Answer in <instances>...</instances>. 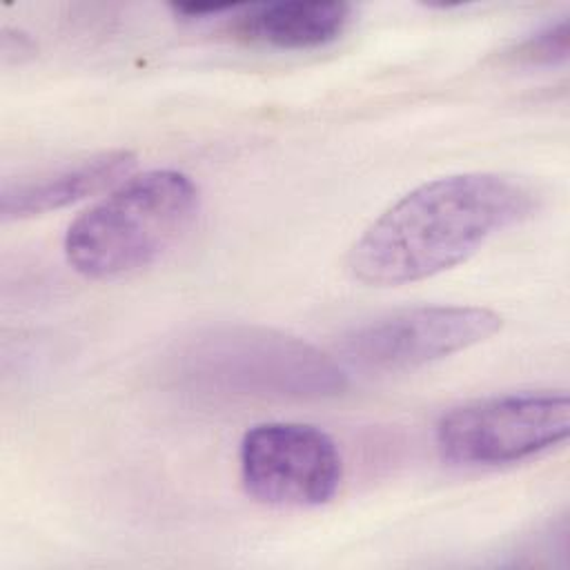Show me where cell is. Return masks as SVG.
<instances>
[{
  "label": "cell",
  "instance_id": "obj_1",
  "mask_svg": "<svg viewBox=\"0 0 570 570\" xmlns=\"http://www.w3.org/2000/svg\"><path fill=\"white\" fill-rule=\"evenodd\" d=\"M537 207L539 194L517 176H441L414 187L372 220L352 245L347 269L372 287L416 283L468 261Z\"/></svg>",
  "mask_w": 570,
  "mask_h": 570
},
{
  "label": "cell",
  "instance_id": "obj_2",
  "mask_svg": "<svg viewBox=\"0 0 570 570\" xmlns=\"http://www.w3.org/2000/svg\"><path fill=\"white\" fill-rule=\"evenodd\" d=\"M198 185L178 169H149L125 178L67 229V263L85 278L129 276L156 263L194 225Z\"/></svg>",
  "mask_w": 570,
  "mask_h": 570
},
{
  "label": "cell",
  "instance_id": "obj_3",
  "mask_svg": "<svg viewBox=\"0 0 570 570\" xmlns=\"http://www.w3.org/2000/svg\"><path fill=\"white\" fill-rule=\"evenodd\" d=\"M174 374L212 394L327 399L347 387L345 370L312 343L256 325L207 327L174 354Z\"/></svg>",
  "mask_w": 570,
  "mask_h": 570
},
{
  "label": "cell",
  "instance_id": "obj_4",
  "mask_svg": "<svg viewBox=\"0 0 570 570\" xmlns=\"http://www.w3.org/2000/svg\"><path fill=\"white\" fill-rule=\"evenodd\" d=\"M570 434L566 392H512L448 410L434 428L439 456L456 468H499L532 459Z\"/></svg>",
  "mask_w": 570,
  "mask_h": 570
},
{
  "label": "cell",
  "instance_id": "obj_5",
  "mask_svg": "<svg viewBox=\"0 0 570 570\" xmlns=\"http://www.w3.org/2000/svg\"><path fill=\"white\" fill-rule=\"evenodd\" d=\"M238 472L254 501L305 510L334 499L343 479V459L334 439L321 428L267 421L243 434Z\"/></svg>",
  "mask_w": 570,
  "mask_h": 570
},
{
  "label": "cell",
  "instance_id": "obj_6",
  "mask_svg": "<svg viewBox=\"0 0 570 570\" xmlns=\"http://www.w3.org/2000/svg\"><path fill=\"white\" fill-rule=\"evenodd\" d=\"M501 325V314L481 305H419L354 327L341 347L363 370L405 372L479 345Z\"/></svg>",
  "mask_w": 570,
  "mask_h": 570
},
{
  "label": "cell",
  "instance_id": "obj_7",
  "mask_svg": "<svg viewBox=\"0 0 570 570\" xmlns=\"http://www.w3.org/2000/svg\"><path fill=\"white\" fill-rule=\"evenodd\" d=\"M136 167V154L127 149L100 151L71 165L22 178L4 180L0 191L2 220H20L69 207L94 194L111 189L129 178Z\"/></svg>",
  "mask_w": 570,
  "mask_h": 570
},
{
  "label": "cell",
  "instance_id": "obj_8",
  "mask_svg": "<svg viewBox=\"0 0 570 570\" xmlns=\"http://www.w3.org/2000/svg\"><path fill=\"white\" fill-rule=\"evenodd\" d=\"M352 18L347 2H267L238 7L234 31L272 49L305 51L338 40Z\"/></svg>",
  "mask_w": 570,
  "mask_h": 570
},
{
  "label": "cell",
  "instance_id": "obj_9",
  "mask_svg": "<svg viewBox=\"0 0 570 570\" xmlns=\"http://www.w3.org/2000/svg\"><path fill=\"white\" fill-rule=\"evenodd\" d=\"M568 45H570L568 20L559 18L537 29L525 40H521L512 49V58L530 67H554L568 60Z\"/></svg>",
  "mask_w": 570,
  "mask_h": 570
},
{
  "label": "cell",
  "instance_id": "obj_10",
  "mask_svg": "<svg viewBox=\"0 0 570 570\" xmlns=\"http://www.w3.org/2000/svg\"><path fill=\"white\" fill-rule=\"evenodd\" d=\"M238 7L236 4H171V11L178 20L185 22H203L212 18L232 16Z\"/></svg>",
  "mask_w": 570,
  "mask_h": 570
}]
</instances>
